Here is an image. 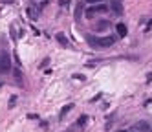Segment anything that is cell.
<instances>
[{"mask_svg": "<svg viewBox=\"0 0 152 132\" xmlns=\"http://www.w3.org/2000/svg\"><path fill=\"white\" fill-rule=\"evenodd\" d=\"M117 35H119V37L127 35V26L125 24H117Z\"/></svg>", "mask_w": 152, "mask_h": 132, "instance_id": "30bf717a", "label": "cell"}, {"mask_svg": "<svg viewBox=\"0 0 152 132\" xmlns=\"http://www.w3.org/2000/svg\"><path fill=\"white\" fill-rule=\"evenodd\" d=\"M15 79H17L18 83H20V81H22V73H20L18 70H15Z\"/></svg>", "mask_w": 152, "mask_h": 132, "instance_id": "7c38bea8", "label": "cell"}, {"mask_svg": "<svg viewBox=\"0 0 152 132\" xmlns=\"http://www.w3.org/2000/svg\"><path fill=\"white\" fill-rule=\"evenodd\" d=\"M88 44H92L94 48H110L114 46L115 42V37L110 35V37H94V35H86Z\"/></svg>", "mask_w": 152, "mask_h": 132, "instance_id": "6da1fadb", "label": "cell"}, {"mask_svg": "<svg viewBox=\"0 0 152 132\" xmlns=\"http://www.w3.org/2000/svg\"><path fill=\"white\" fill-rule=\"evenodd\" d=\"M150 132H152V130H150Z\"/></svg>", "mask_w": 152, "mask_h": 132, "instance_id": "ffe728a7", "label": "cell"}, {"mask_svg": "<svg viewBox=\"0 0 152 132\" xmlns=\"http://www.w3.org/2000/svg\"><path fill=\"white\" fill-rule=\"evenodd\" d=\"M57 40H59V42L63 44V46H68V39L63 35V33H59V35H57Z\"/></svg>", "mask_w": 152, "mask_h": 132, "instance_id": "8fae6325", "label": "cell"}, {"mask_svg": "<svg viewBox=\"0 0 152 132\" xmlns=\"http://www.w3.org/2000/svg\"><path fill=\"white\" fill-rule=\"evenodd\" d=\"M59 4H61V6H63V8H64V6H68V4H70V0H61Z\"/></svg>", "mask_w": 152, "mask_h": 132, "instance_id": "2e32d148", "label": "cell"}, {"mask_svg": "<svg viewBox=\"0 0 152 132\" xmlns=\"http://www.w3.org/2000/svg\"><path fill=\"white\" fill-rule=\"evenodd\" d=\"M82 13H84V0H81V2H77V4H75V13H73L75 20H81Z\"/></svg>", "mask_w": 152, "mask_h": 132, "instance_id": "5b68a950", "label": "cell"}, {"mask_svg": "<svg viewBox=\"0 0 152 132\" xmlns=\"http://www.w3.org/2000/svg\"><path fill=\"white\" fill-rule=\"evenodd\" d=\"M72 108H73V105H64V107H63V110H61V114H59V119H63V117H64L68 112H70Z\"/></svg>", "mask_w": 152, "mask_h": 132, "instance_id": "9c48e42d", "label": "cell"}, {"mask_svg": "<svg viewBox=\"0 0 152 132\" xmlns=\"http://www.w3.org/2000/svg\"><path fill=\"white\" fill-rule=\"evenodd\" d=\"M26 13H27V17H30L31 20H37V18L40 17V11L35 8V6H30V8L26 9Z\"/></svg>", "mask_w": 152, "mask_h": 132, "instance_id": "8992f818", "label": "cell"}, {"mask_svg": "<svg viewBox=\"0 0 152 132\" xmlns=\"http://www.w3.org/2000/svg\"><path fill=\"white\" fill-rule=\"evenodd\" d=\"M48 62H50V59H44V61H42V64H40V68H44V66H48Z\"/></svg>", "mask_w": 152, "mask_h": 132, "instance_id": "e0dca14e", "label": "cell"}, {"mask_svg": "<svg viewBox=\"0 0 152 132\" xmlns=\"http://www.w3.org/2000/svg\"><path fill=\"white\" fill-rule=\"evenodd\" d=\"M88 4H99V2H105V0H86Z\"/></svg>", "mask_w": 152, "mask_h": 132, "instance_id": "9a60e30c", "label": "cell"}, {"mask_svg": "<svg viewBox=\"0 0 152 132\" xmlns=\"http://www.w3.org/2000/svg\"><path fill=\"white\" fill-rule=\"evenodd\" d=\"M9 70H11V57H9V53L0 52V72L8 73Z\"/></svg>", "mask_w": 152, "mask_h": 132, "instance_id": "7a4b0ae2", "label": "cell"}, {"mask_svg": "<svg viewBox=\"0 0 152 132\" xmlns=\"http://www.w3.org/2000/svg\"><path fill=\"white\" fill-rule=\"evenodd\" d=\"M108 8H106V6L105 4H95L94 6V8H90V9H86V17L88 18H92L94 15H95V13H105Z\"/></svg>", "mask_w": 152, "mask_h": 132, "instance_id": "3957f363", "label": "cell"}, {"mask_svg": "<svg viewBox=\"0 0 152 132\" xmlns=\"http://www.w3.org/2000/svg\"><path fill=\"white\" fill-rule=\"evenodd\" d=\"M86 119H88V117H86V116H81L77 123H79V125H84V123H86Z\"/></svg>", "mask_w": 152, "mask_h": 132, "instance_id": "4fadbf2b", "label": "cell"}, {"mask_svg": "<svg viewBox=\"0 0 152 132\" xmlns=\"http://www.w3.org/2000/svg\"><path fill=\"white\" fill-rule=\"evenodd\" d=\"M110 28V22L108 20H101V22L95 24V31H101V30H108Z\"/></svg>", "mask_w": 152, "mask_h": 132, "instance_id": "ba28073f", "label": "cell"}, {"mask_svg": "<svg viewBox=\"0 0 152 132\" xmlns=\"http://www.w3.org/2000/svg\"><path fill=\"white\" fill-rule=\"evenodd\" d=\"M110 8H112L117 15H121V13H123V6H121L119 0H112V2H110Z\"/></svg>", "mask_w": 152, "mask_h": 132, "instance_id": "52a82bcc", "label": "cell"}, {"mask_svg": "<svg viewBox=\"0 0 152 132\" xmlns=\"http://www.w3.org/2000/svg\"><path fill=\"white\" fill-rule=\"evenodd\" d=\"M15 101H17V97H11V99H9V108L15 107Z\"/></svg>", "mask_w": 152, "mask_h": 132, "instance_id": "5bb4252c", "label": "cell"}, {"mask_svg": "<svg viewBox=\"0 0 152 132\" xmlns=\"http://www.w3.org/2000/svg\"><path fill=\"white\" fill-rule=\"evenodd\" d=\"M15 0H4V4H13Z\"/></svg>", "mask_w": 152, "mask_h": 132, "instance_id": "ac0fdd59", "label": "cell"}, {"mask_svg": "<svg viewBox=\"0 0 152 132\" xmlns=\"http://www.w3.org/2000/svg\"><path fill=\"white\" fill-rule=\"evenodd\" d=\"M132 130H134V132H150L152 128H150V123L143 119V121H137L134 127H132Z\"/></svg>", "mask_w": 152, "mask_h": 132, "instance_id": "277c9868", "label": "cell"}, {"mask_svg": "<svg viewBox=\"0 0 152 132\" xmlns=\"http://www.w3.org/2000/svg\"><path fill=\"white\" fill-rule=\"evenodd\" d=\"M121 132H127V130H121Z\"/></svg>", "mask_w": 152, "mask_h": 132, "instance_id": "d6986e66", "label": "cell"}]
</instances>
